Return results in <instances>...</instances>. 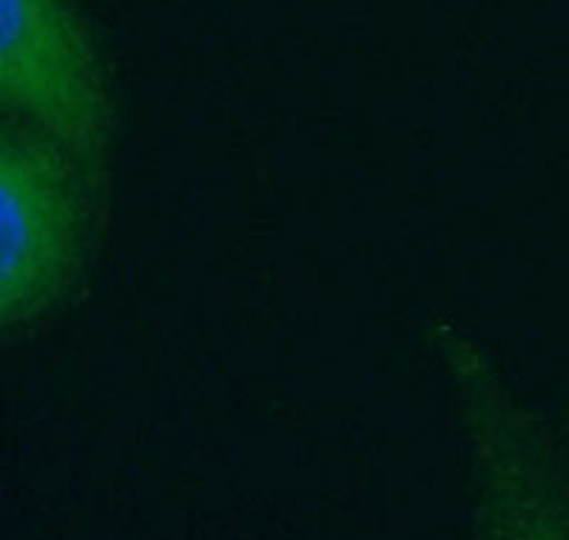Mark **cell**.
<instances>
[{
  "label": "cell",
  "mask_w": 569,
  "mask_h": 540,
  "mask_svg": "<svg viewBox=\"0 0 569 540\" xmlns=\"http://www.w3.org/2000/svg\"><path fill=\"white\" fill-rule=\"evenodd\" d=\"M3 273L0 319L3 330H23L74 297L89 268L98 231L100 191L58 142L3 120Z\"/></svg>",
  "instance_id": "6da1fadb"
},
{
  "label": "cell",
  "mask_w": 569,
  "mask_h": 540,
  "mask_svg": "<svg viewBox=\"0 0 569 540\" xmlns=\"http://www.w3.org/2000/svg\"><path fill=\"white\" fill-rule=\"evenodd\" d=\"M0 97L27 122L106 182L114 106L98 52L69 0H3Z\"/></svg>",
  "instance_id": "7a4b0ae2"
}]
</instances>
